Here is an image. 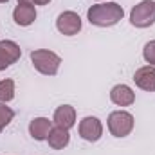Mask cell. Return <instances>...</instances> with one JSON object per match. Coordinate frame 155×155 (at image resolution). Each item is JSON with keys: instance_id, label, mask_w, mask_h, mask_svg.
Wrapping results in <instances>:
<instances>
[{"instance_id": "obj_7", "label": "cell", "mask_w": 155, "mask_h": 155, "mask_svg": "<svg viewBox=\"0 0 155 155\" xmlns=\"http://www.w3.org/2000/svg\"><path fill=\"white\" fill-rule=\"evenodd\" d=\"M22 56V49L13 40H2L0 41V71H5L15 61H18Z\"/></svg>"}, {"instance_id": "obj_12", "label": "cell", "mask_w": 155, "mask_h": 155, "mask_svg": "<svg viewBox=\"0 0 155 155\" xmlns=\"http://www.w3.org/2000/svg\"><path fill=\"white\" fill-rule=\"evenodd\" d=\"M51 130H52V121H49L47 117H35L29 123V134L35 141H47Z\"/></svg>"}, {"instance_id": "obj_6", "label": "cell", "mask_w": 155, "mask_h": 155, "mask_svg": "<svg viewBox=\"0 0 155 155\" xmlns=\"http://www.w3.org/2000/svg\"><path fill=\"white\" fill-rule=\"evenodd\" d=\"M56 29L63 36H74L81 31V18L74 11H63L56 18Z\"/></svg>"}, {"instance_id": "obj_8", "label": "cell", "mask_w": 155, "mask_h": 155, "mask_svg": "<svg viewBox=\"0 0 155 155\" xmlns=\"http://www.w3.org/2000/svg\"><path fill=\"white\" fill-rule=\"evenodd\" d=\"M134 81L139 88L146 92H155V67L153 65H144L135 71Z\"/></svg>"}, {"instance_id": "obj_18", "label": "cell", "mask_w": 155, "mask_h": 155, "mask_svg": "<svg viewBox=\"0 0 155 155\" xmlns=\"http://www.w3.org/2000/svg\"><path fill=\"white\" fill-rule=\"evenodd\" d=\"M18 4H33V0H18ZM35 5V4H33Z\"/></svg>"}, {"instance_id": "obj_9", "label": "cell", "mask_w": 155, "mask_h": 155, "mask_svg": "<svg viewBox=\"0 0 155 155\" xmlns=\"http://www.w3.org/2000/svg\"><path fill=\"white\" fill-rule=\"evenodd\" d=\"M13 20L20 27H29L36 20V7L33 4H18L13 11Z\"/></svg>"}, {"instance_id": "obj_13", "label": "cell", "mask_w": 155, "mask_h": 155, "mask_svg": "<svg viewBox=\"0 0 155 155\" xmlns=\"http://www.w3.org/2000/svg\"><path fill=\"white\" fill-rule=\"evenodd\" d=\"M47 143L52 150H63L65 146H69L71 143V134L67 128H61V126H52L49 137H47Z\"/></svg>"}, {"instance_id": "obj_19", "label": "cell", "mask_w": 155, "mask_h": 155, "mask_svg": "<svg viewBox=\"0 0 155 155\" xmlns=\"http://www.w3.org/2000/svg\"><path fill=\"white\" fill-rule=\"evenodd\" d=\"M5 2H7V0H0V4H5Z\"/></svg>"}, {"instance_id": "obj_1", "label": "cell", "mask_w": 155, "mask_h": 155, "mask_svg": "<svg viewBox=\"0 0 155 155\" xmlns=\"http://www.w3.org/2000/svg\"><path fill=\"white\" fill-rule=\"evenodd\" d=\"M123 16H124V9L117 2L94 4L87 11L88 22L92 25H97V27H112V25H116L117 22L123 20Z\"/></svg>"}, {"instance_id": "obj_15", "label": "cell", "mask_w": 155, "mask_h": 155, "mask_svg": "<svg viewBox=\"0 0 155 155\" xmlns=\"http://www.w3.org/2000/svg\"><path fill=\"white\" fill-rule=\"evenodd\" d=\"M13 117H15V110L9 108V107H5V103H0V134L13 121Z\"/></svg>"}, {"instance_id": "obj_14", "label": "cell", "mask_w": 155, "mask_h": 155, "mask_svg": "<svg viewBox=\"0 0 155 155\" xmlns=\"http://www.w3.org/2000/svg\"><path fill=\"white\" fill-rule=\"evenodd\" d=\"M15 97V81L2 79L0 81V103H9Z\"/></svg>"}, {"instance_id": "obj_4", "label": "cell", "mask_w": 155, "mask_h": 155, "mask_svg": "<svg viewBox=\"0 0 155 155\" xmlns=\"http://www.w3.org/2000/svg\"><path fill=\"white\" fill-rule=\"evenodd\" d=\"M107 123H108L110 134L114 137H119V139L130 135L132 130H134V124H135L134 116L130 112H126V110H116V112H112L108 116V119H107Z\"/></svg>"}, {"instance_id": "obj_16", "label": "cell", "mask_w": 155, "mask_h": 155, "mask_svg": "<svg viewBox=\"0 0 155 155\" xmlns=\"http://www.w3.org/2000/svg\"><path fill=\"white\" fill-rule=\"evenodd\" d=\"M143 56H144L146 63H150V65H153L155 67V40H150V41L144 45V49H143Z\"/></svg>"}, {"instance_id": "obj_3", "label": "cell", "mask_w": 155, "mask_h": 155, "mask_svg": "<svg viewBox=\"0 0 155 155\" xmlns=\"http://www.w3.org/2000/svg\"><path fill=\"white\" fill-rule=\"evenodd\" d=\"M130 24L139 29H146L155 24V0H143L130 11Z\"/></svg>"}, {"instance_id": "obj_11", "label": "cell", "mask_w": 155, "mask_h": 155, "mask_svg": "<svg viewBox=\"0 0 155 155\" xmlns=\"http://www.w3.org/2000/svg\"><path fill=\"white\" fill-rule=\"evenodd\" d=\"M52 121H54L56 126H61V128L71 130V128L76 124V110H74V107H71V105H61V107H58L56 112H54Z\"/></svg>"}, {"instance_id": "obj_17", "label": "cell", "mask_w": 155, "mask_h": 155, "mask_svg": "<svg viewBox=\"0 0 155 155\" xmlns=\"http://www.w3.org/2000/svg\"><path fill=\"white\" fill-rule=\"evenodd\" d=\"M49 2H51V0H33V4H35V5H47Z\"/></svg>"}, {"instance_id": "obj_5", "label": "cell", "mask_w": 155, "mask_h": 155, "mask_svg": "<svg viewBox=\"0 0 155 155\" xmlns=\"http://www.w3.org/2000/svg\"><path fill=\"white\" fill-rule=\"evenodd\" d=\"M78 132H79V137L88 141V143H97L103 135V124L97 117L94 116H87L83 117L78 124Z\"/></svg>"}, {"instance_id": "obj_2", "label": "cell", "mask_w": 155, "mask_h": 155, "mask_svg": "<svg viewBox=\"0 0 155 155\" xmlns=\"http://www.w3.org/2000/svg\"><path fill=\"white\" fill-rule=\"evenodd\" d=\"M31 61L35 65V69L43 76H56L61 65V58L47 49H36L31 52Z\"/></svg>"}, {"instance_id": "obj_10", "label": "cell", "mask_w": 155, "mask_h": 155, "mask_svg": "<svg viewBox=\"0 0 155 155\" xmlns=\"http://www.w3.org/2000/svg\"><path fill=\"white\" fill-rule=\"evenodd\" d=\"M110 99H112V103L117 105V107H130L135 101V92L128 85L121 83V85H116L110 90Z\"/></svg>"}]
</instances>
